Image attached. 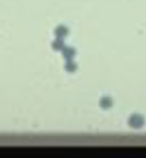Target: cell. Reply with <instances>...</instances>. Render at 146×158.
I'll use <instances>...</instances> for the list:
<instances>
[{"instance_id": "1", "label": "cell", "mask_w": 146, "mask_h": 158, "mask_svg": "<svg viewBox=\"0 0 146 158\" xmlns=\"http://www.w3.org/2000/svg\"><path fill=\"white\" fill-rule=\"evenodd\" d=\"M127 123H129L131 127L138 129V127H143V124H144V117H143L141 114H132V116H129Z\"/></svg>"}, {"instance_id": "2", "label": "cell", "mask_w": 146, "mask_h": 158, "mask_svg": "<svg viewBox=\"0 0 146 158\" xmlns=\"http://www.w3.org/2000/svg\"><path fill=\"white\" fill-rule=\"evenodd\" d=\"M54 34H56V38H66L68 36V27H65V26H58V27L54 29Z\"/></svg>"}, {"instance_id": "3", "label": "cell", "mask_w": 146, "mask_h": 158, "mask_svg": "<svg viewBox=\"0 0 146 158\" xmlns=\"http://www.w3.org/2000/svg\"><path fill=\"white\" fill-rule=\"evenodd\" d=\"M61 51H63V56H65V60H73V56H75V48H66V46H65L63 49H61Z\"/></svg>"}, {"instance_id": "4", "label": "cell", "mask_w": 146, "mask_h": 158, "mask_svg": "<svg viewBox=\"0 0 146 158\" xmlns=\"http://www.w3.org/2000/svg\"><path fill=\"white\" fill-rule=\"evenodd\" d=\"M100 107L102 109H109V107H112V99L109 95H104L100 99Z\"/></svg>"}, {"instance_id": "5", "label": "cell", "mask_w": 146, "mask_h": 158, "mask_svg": "<svg viewBox=\"0 0 146 158\" xmlns=\"http://www.w3.org/2000/svg\"><path fill=\"white\" fill-rule=\"evenodd\" d=\"M51 46H53V49H56V51H58V49H63L65 48L63 38H56V41H53V44H51Z\"/></svg>"}, {"instance_id": "6", "label": "cell", "mask_w": 146, "mask_h": 158, "mask_svg": "<svg viewBox=\"0 0 146 158\" xmlns=\"http://www.w3.org/2000/svg\"><path fill=\"white\" fill-rule=\"evenodd\" d=\"M65 70H66V72H70V73H73L75 70H77V65H75V63L71 61V60H66V65H65Z\"/></svg>"}]
</instances>
